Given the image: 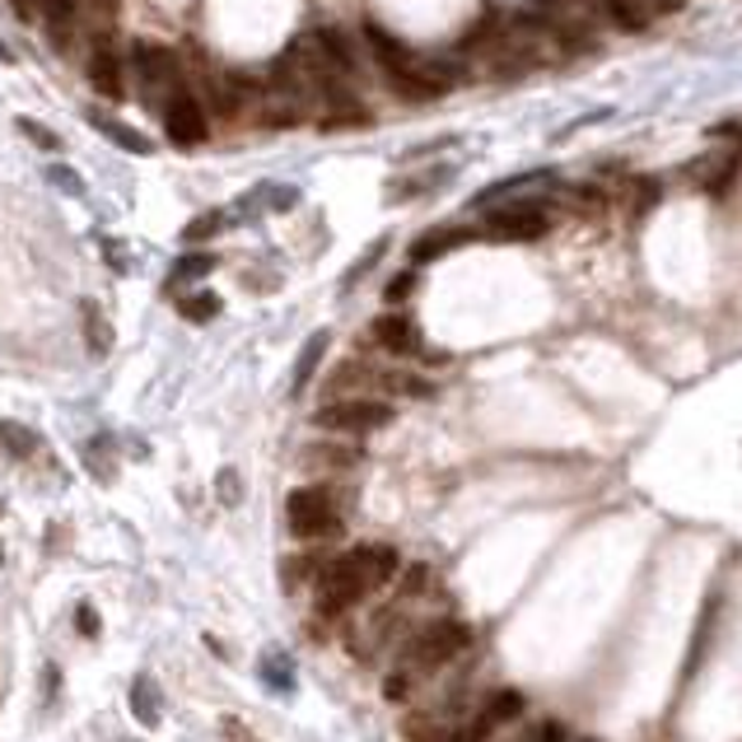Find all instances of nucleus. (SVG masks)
<instances>
[{"mask_svg": "<svg viewBox=\"0 0 742 742\" xmlns=\"http://www.w3.org/2000/svg\"><path fill=\"white\" fill-rule=\"evenodd\" d=\"M19 131H24V136H29L38 150H48V154H57V150H61V141L52 136V131H42L33 118H19Z\"/></svg>", "mask_w": 742, "mask_h": 742, "instance_id": "25", "label": "nucleus"}, {"mask_svg": "<svg viewBox=\"0 0 742 742\" xmlns=\"http://www.w3.org/2000/svg\"><path fill=\"white\" fill-rule=\"evenodd\" d=\"M89 84L99 89L108 103H122L126 99V71H122V52L112 48V38H94V48H89Z\"/></svg>", "mask_w": 742, "mask_h": 742, "instance_id": "10", "label": "nucleus"}, {"mask_svg": "<svg viewBox=\"0 0 742 742\" xmlns=\"http://www.w3.org/2000/svg\"><path fill=\"white\" fill-rule=\"evenodd\" d=\"M131 65H136V84H145V103L150 108H164L177 89H183L177 57H173V48H164V42H136Z\"/></svg>", "mask_w": 742, "mask_h": 742, "instance_id": "7", "label": "nucleus"}, {"mask_svg": "<svg viewBox=\"0 0 742 742\" xmlns=\"http://www.w3.org/2000/svg\"><path fill=\"white\" fill-rule=\"evenodd\" d=\"M84 332H89V346H94V355H108L112 327H108V318L99 313V304H84Z\"/></svg>", "mask_w": 742, "mask_h": 742, "instance_id": "21", "label": "nucleus"}, {"mask_svg": "<svg viewBox=\"0 0 742 742\" xmlns=\"http://www.w3.org/2000/svg\"><path fill=\"white\" fill-rule=\"evenodd\" d=\"M369 48H374V61L384 65L393 94H402L407 103H430V99L448 94V89L463 80V61H454V57H420V52L407 48V42L388 38L384 29H369Z\"/></svg>", "mask_w": 742, "mask_h": 742, "instance_id": "2", "label": "nucleus"}, {"mask_svg": "<svg viewBox=\"0 0 742 742\" xmlns=\"http://www.w3.org/2000/svg\"><path fill=\"white\" fill-rule=\"evenodd\" d=\"M80 6H84V0H38V14H42V24H48V33H52L57 42H65V38H71L75 19H80Z\"/></svg>", "mask_w": 742, "mask_h": 742, "instance_id": "14", "label": "nucleus"}, {"mask_svg": "<svg viewBox=\"0 0 742 742\" xmlns=\"http://www.w3.org/2000/svg\"><path fill=\"white\" fill-rule=\"evenodd\" d=\"M519 714H524V695H519V691H490L486 705L458 729L454 742H490L495 733L509 724V719H519Z\"/></svg>", "mask_w": 742, "mask_h": 742, "instance_id": "9", "label": "nucleus"}, {"mask_svg": "<svg viewBox=\"0 0 742 742\" xmlns=\"http://www.w3.org/2000/svg\"><path fill=\"white\" fill-rule=\"evenodd\" d=\"M89 122H94V126L103 131V136H108L112 145H122V150H131V154H150V150H154V141H150V136H141L136 126H126V122H112V118H103V112H94V118H89Z\"/></svg>", "mask_w": 742, "mask_h": 742, "instance_id": "15", "label": "nucleus"}, {"mask_svg": "<svg viewBox=\"0 0 742 742\" xmlns=\"http://www.w3.org/2000/svg\"><path fill=\"white\" fill-rule=\"evenodd\" d=\"M551 224H556V211L547 201H505V206H495L486 215V234L500 243H532L551 234Z\"/></svg>", "mask_w": 742, "mask_h": 742, "instance_id": "6", "label": "nucleus"}, {"mask_svg": "<svg viewBox=\"0 0 742 742\" xmlns=\"http://www.w3.org/2000/svg\"><path fill=\"white\" fill-rule=\"evenodd\" d=\"M471 234L467 230H430V234H420L416 243H411V262L420 266V262H435V257H444V253H454V247H463Z\"/></svg>", "mask_w": 742, "mask_h": 742, "instance_id": "13", "label": "nucleus"}, {"mask_svg": "<svg viewBox=\"0 0 742 742\" xmlns=\"http://www.w3.org/2000/svg\"><path fill=\"white\" fill-rule=\"evenodd\" d=\"M402 570V556L397 547L384 542H365V547H350L336 560H327L323 575H318V607L327 617H342L350 607H359L365 598H374L384 583H393V575Z\"/></svg>", "mask_w": 742, "mask_h": 742, "instance_id": "1", "label": "nucleus"}, {"mask_svg": "<svg viewBox=\"0 0 742 742\" xmlns=\"http://www.w3.org/2000/svg\"><path fill=\"white\" fill-rule=\"evenodd\" d=\"M0 444L14 448L19 458H29L33 448H38V435L29 430V425H14V420H0Z\"/></svg>", "mask_w": 742, "mask_h": 742, "instance_id": "22", "label": "nucleus"}, {"mask_svg": "<svg viewBox=\"0 0 742 742\" xmlns=\"http://www.w3.org/2000/svg\"><path fill=\"white\" fill-rule=\"evenodd\" d=\"M75 617H80V636H99V612H94V607H89V602H84V607H80V612H75Z\"/></svg>", "mask_w": 742, "mask_h": 742, "instance_id": "26", "label": "nucleus"}, {"mask_svg": "<svg viewBox=\"0 0 742 742\" xmlns=\"http://www.w3.org/2000/svg\"><path fill=\"white\" fill-rule=\"evenodd\" d=\"M177 313H183L187 323H211L220 313V299L215 295H183V299H177Z\"/></svg>", "mask_w": 742, "mask_h": 742, "instance_id": "23", "label": "nucleus"}, {"mask_svg": "<svg viewBox=\"0 0 742 742\" xmlns=\"http://www.w3.org/2000/svg\"><path fill=\"white\" fill-rule=\"evenodd\" d=\"M0 61H10V52H6V42H0Z\"/></svg>", "mask_w": 742, "mask_h": 742, "instance_id": "30", "label": "nucleus"}, {"mask_svg": "<svg viewBox=\"0 0 742 742\" xmlns=\"http://www.w3.org/2000/svg\"><path fill=\"white\" fill-rule=\"evenodd\" d=\"M467 644H471V631H467L463 621H454V617L430 621L420 636H411L407 649H402V678L388 682L393 701H397L402 687H407L411 678H425V672H439V668H448L454 659H463V649H467Z\"/></svg>", "mask_w": 742, "mask_h": 742, "instance_id": "3", "label": "nucleus"}, {"mask_svg": "<svg viewBox=\"0 0 742 742\" xmlns=\"http://www.w3.org/2000/svg\"><path fill=\"white\" fill-rule=\"evenodd\" d=\"M542 742H566V729H560V724H547V729H542Z\"/></svg>", "mask_w": 742, "mask_h": 742, "instance_id": "28", "label": "nucleus"}, {"mask_svg": "<svg viewBox=\"0 0 742 742\" xmlns=\"http://www.w3.org/2000/svg\"><path fill=\"white\" fill-rule=\"evenodd\" d=\"M668 10H678V0H602V14L612 19L621 33H640V29H649V19L668 14Z\"/></svg>", "mask_w": 742, "mask_h": 742, "instance_id": "12", "label": "nucleus"}, {"mask_svg": "<svg viewBox=\"0 0 742 742\" xmlns=\"http://www.w3.org/2000/svg\"><path fill=\"white\" fill-rule=\"evenodd\" d=\"M285 524L299 542H332L342 532V509H336V495L323 486H299L289 490L285 500Z\"/></svg>", "mask_w": 742, "mask_h": 742, "instance_id": "4", "label": "nucleus"}, {"mask_svg": "<svg viewBox=\"0 0 742 742\" xmlns=\"http://www.w3.org/2000/svg\"><path fill=\"white\" fill-rule=\"evenodd\" d=\"M131 710H136V719H141L145 729L160 724V705H154V682H150V678L131 682Z\"/></svg>", "mask_w": 742, "mask_h": 742, "instance_id": "18", "label": "nucleus"}, {"mask_svg": "<svg viewBox=\"0 0 742 742\" xmlns=\"http://www.w3.org/2000/svg\"><path fill=\"white\" fill-rule=\"evenodd\" d=\"M388 420H393V407H388V402H378V397H332V402L318 407V416H313L318 430L350 435V439L384 430Z\"/></svg>", "mask_w": 742, "mask_h": 742, "instance_id": "5", "label": "nucleus"}, {"mask_svg": "<svg viewBox=\"0 0 742 742\" xmlns=\"http://www.w3.org/2000/svg\"><path fill=\"white\" fill-rule=\"evenodd\" d=\"M164 131H169V141L183 145V150H192V145H201L211 136V112L196 99V89H177V94L164 103Z\"/></svg>", "mask_w": 742, "mask_h": 742, "instance_id": "8", "label": "nucleus"}, {"mask_svg": "<svg viewBox=\"0 0 742 742\" xmlns=\"http://www.w3.org/2000/svg\"><path fill=\"white\" fill-rule=\"evenodd\" d=\"M19 14H24V19H29V14H33V0H19Z\"/></svg>", "mask_w": 742, "mask_h": 742, "instance_id": "29", "label": "nucleus"}, {"mask_svg": "<svg viewBox=\"0 0 742 742\" xmlns=\"http://www.w3.org/2000/svg\"><path fill=\"white\" fill-rule=\"evenodd\" d=\"M42 173H48V183H52V187H61L65 196H84V177H75L65 164H48Z\"/></svg>", "mask_w": 742, "mask_h": 742, "instance_id": "24", "label": "nucleus"}, {"mask_svg": "<svg viewBox=\"0 0 742 742\" xmlns=\"http://www.w3.org/2000/svg\"><path fill=\"white\" fill-rule=\"evenodd\" d=\"M327 355V332H313L308 336V346L299 350V359H295V378H289V393H304L308 388V378H313V369H318V359Z\"/></svg>", "mask_w": 742, "mask_h": 742, "instance_id": "16", "label": "nucleus"}, {"mask_svg": "<svg viewBox=\"0 0 742 742\" xmlns=\"http://www.w3.org/2000/svg\"><path fill=\"white\" fill-rule=\"evenodd\" d=\"M369 336H374V346L388 355H420V327L407 313H384V318H374Z\"/></svg>", "mask_w": 742, "mask_h": 742, "instance_id": "11", "label": "nucleus"}, {"mask_svg": "<svg viewBox=\"0 0 742 742\" xmlns=\"http://www.w3.org/2000/svg\"><path fill=\"white\" fill-rule=\"evenodd\" d=\"M220 224H224V211H201L196 220H187L183 224V243H211L215 234H220Z\"/></svg>", "mask_w": 742, "mask_h": 742, "instance_id": "20", "label": "nucleus"}, {"mask_svg": "<svg viewBox=\"0 0 742 742\" xmlns=\"http://www.w3.org/2000/svg\"><path fill=\"white\" fill-rule=\"evenodd\" d=\"M738 169V160H729V154H710V164H695L691 169V177H695V183H705L710 192H719V187H724V177Z\"/></svg>", "mask_w": 742, "mask_h": 742, "instance_id": "19", "label": "nucleus"}, {"mask_svg": "<svg viewBox=\"0 0 742 742\" xmlns=\"http://www.w3.org/2000/svg\"><path fill=\"white\" fill-rule=\"evenodd\" d=\"M411 285H416L411 272H407V276H397V281L388 285V299H393V304H397V299H407V295H411Z\"/></svg>", "mask_w": 742, "mask_h": 742, "instance_id": "27", "label": "nucleus"}, {"mask_svg": "<svg viewBox=\"0 0 742 742\" xmlns=\"http://www.w3.org/2000/svg\"><path fill=\"white\" fill-rule=\"evenodd\" d=\"M215 272V257L211 253H187V257H177V266H173V276H169V285H187V281H206Z\"/></svg>", "mask_w": 742, "mask_h": 742, "instance_id": "17", "label": "nucleus"}]
</instances>
